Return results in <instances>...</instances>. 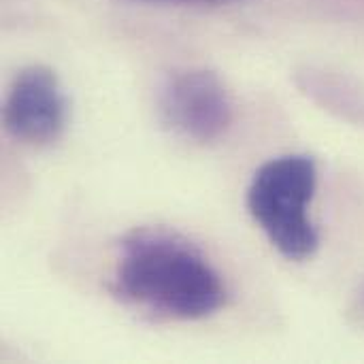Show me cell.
<instances>
[{
    "label": "cell",
    "instance_id": "6da1fadb",
    "mask_svg": "<svg viewBox=\"0 0 364 364\" xmlns=\"http://www.w3.org/2000/svg\"><path fill=\"white\" fill-rule=\"evenodd\" d=\"M113 290L171 320H203L226 305V286L209 258L164 228H139L122 239Z\"/></svg>",
    "mask_w": 364,
    "mask_h": 364
},
{
    "label": "cell",
    "instance_id": "7a4b0ae2",
    "mask_svg": "<svg viewBox=\"0 0 364 364\" xmlns=\"http://www.w3.org/2000/svg\"><path fill=\"white\" fill-rule=\"evenodd\" d=\"M316 186V160L307 154L273 158L252 177L247 209L286 260H309L320 247L318 228L309 218Z\"/></svg>",
    "mask_w": 364,
    "mask_h": 364
},
{
    "label": "cell",
    "instance_id": "3957f363",
    "mask_svg": "<svg viewBox=\"0 0 364 364\" xmlns=\"http://www.w3.org/2000/svg\"><path fill=\"white\" fill-rule=\"evenodd\" d=\"M160 115L177 134L196 141H218L232 124V100L224 81L203 68L175 73L160 90Z\"/></svg>",
    "mask_w": 364,
    "mask_h": 364
},
{
    "label": "cell",
    "instance_id": "277c9868",
    "mask_svg": "<svg viewBox=\"0 0 364 364\" xmlns=\"http://www.w3.org/2000/svg\"><path fill=\"white\" fill-rule=\"evenodd\" d=\"M66 96L55 73L34 64L17 73L4 100L9 134L28 145L55 141L66 126Z\"/></svg>",
    "mask_w": 364,
    "mask_h": 364
},
{
    "label": "cell",
    "instance_id": "5b68a950",
    "mask_svg": "<svg viewBox=\"0 0 364 364\" xmlns=\"http://www.w3.org/2000/svg\"><path fill=\"white\" fill-rule=\"evenodd\" d=\"M139 2H158V4H220L230 0H139Z\"/></svg>",
    "mask_w": 364,
    "mask_h": 364
}]
</instances>
